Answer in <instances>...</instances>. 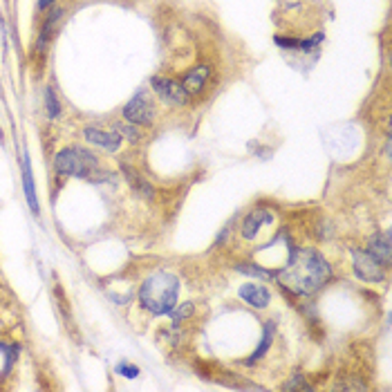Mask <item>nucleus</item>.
<instances>
[{"instance_id": "obj_1", "label": "nucleus", "mask_w": 392, "mask_h": 392, "mask_svg": "<svg viewBox=\"0 0 392 392\" xmlns=\"http://www.w3.org/2000/svg\"><path fill=\"white\" fill-rule=\"evenodd\" d=\"M332 269L327 260L314 249H299L294 251L287 264L276 273V280L285 289L299 296H310L319 292L330 280Z\"/></svg>"}, {"instance_id": "obj_2", "label": "nucleus", "mask_w": 392, "mask_h": 392, "mask_svg": "<svg viewBox=\"0 0 392 392\" xmlns=\"http://www.w3.org/2000/svg\"><path fill=\"white\" fill-rule=\"evenodd\" d=\"M179 301V280L168 271H157L140 287V303L155 316H168Z\"/></svg>"}, {"instance_id": "obj_16", "label": "nucleus", "mask_w": 392, "mask_h": 392, "mask_svg": "<svg viewBox=\"0 0 392 392\" xmlns=\"http://www.w3.org/2000/svg\"><path fill=\"white\" fill-rule=\"evenodd\" d=\"M190 314H193V303H182V305H175V310L168 316H173V323H182Z\"/></svg>"}, {"instance_id": "obj_11", "label": "nucleus", "mask_w": 392, "mask_h": 392, "mask_svg": "<svg viewBox=\"0 0 392 392\" xmlns=\"http://www.w3.org/2000/svg\"><path fill=\"white\" fill-rule=\"evenodd\" d=\"M370 256H375L384 267H390V233H377V236L370 240Z\"/></svg>"}, {"instance_id": "obj_14", "label": "nucleus", "mask_w": 392, "mask_h": 392, "mask_svg": "<svg viewBox=\"0 0 392 392\" xmlns=\"http://www.w3.org/2000/svg\"><path fill=\"white\" fill-rule=\"evenodd\" d=\"M271 336H273V325H267L264 327V334H262V338H260V345H258V349L256 352H253L251 356H249V363H253V361H260V359L267 354V349H269V345H271Z\"/></svg>"}, {"instance_id": "obj_4", "label": "nucleus", "mask_w": 392, "mask_h": 392, "mask_svg": "<svg viewBox=\"0 0 392 392\" xmlns=\"http://www.w3.org/2000/svg\"><path fill=\"white\" fill-rule=\"evenodd\" d=\"M123 116H126V121H130L135 126H148L153 121L155 108H153V103H151V99H148V94L144 90H140L128 103H126Z\"/></svg>"}, {"instance_id": "obj_10", "label": "nucleus", "mask_w": 392, "mask_h": 392, "mask_svg": "<svg viewBox=\"0 0 392 392\" xmlns=\"http://www.w3.org/2000/svg\"><path fill=\"white\" fill-rule=\"evenodd\" d=\"M209 77H211V68L209 66H197L193 70H188L182 77V88L186 90L188 97H193V94H199L206 88Z\"/></svg>"}, {"instance_id": "obj_7", "label": "nucleus", "mask_w": 392, "mask_h": 392, "mask_svg": "<svg viewBox=\"0 0 392 392\" xmlns=\"http://www.w3.org/2000/svg\"><path fill=\"white\" fill-rule=\"evenodd\" d=\"M83 135H86L88 144L92 146H99L103 148V151H110L114 153L116 148L121 146V135L119 133H108V130H101V128H94V126H88L86 130H83Z\"/></svg>"}, {"instance_id": "obj_9", "label": "nucleus", "mask_w": 392, "mask_h": 392, "mask_svg": "<svg viewBox=\"0 0 392 392\" xmlns=\"http://www.w3.org/2000/svg\"><path fill=\"white\" fill-rule=\"evenodd\" d=\"M240 299L245 301L247 305L256 307V310H264V307H267L269 301H271V294L260 282H247V285H242V287H240Z\"/></svg>"}, {"instance_id": "obj_15", "label": "nucleus", "mask_w": 392, "mask_h": 392, "mask_svg": "<svg viewBox=\"0 0 392 392\" xmlns=\"http://www.w3.org/2000/svg\"><path fill=\"white\" fill-rule=\"evenodd\" d=\"M45 105H47V114H50V119H54V116L61 114V103L56 99V94L52 88L45 90Z\"/></svg>"}, {"instance_id": "obj_20", "label": "nucleus", "mask_w": 392, "mask_h": 392, "mask_svg": "<svg viewBox=\"0 0 392 392\" xmlns=\"http://www.w3.org/2000/svg\"><path fill=\"white\" fill-rule=\"evenodd\" d=\"M0 137H3V135H0Z\"/></svg>"}, {"instance_id": "obj_18", "label": "nucleus", "mask_w": 392, "mask_h": 392, "mask_svg": "<svg viewBox=\"0 0 392 392\" xmlns=\"http://www.w3.org/2000/svg\"><path fill=\"white\" fill-rule=\"evenodd\" d=\"M116 133H123L128 137L130 142H137V133L133 130V126H123V123H116Z\"/></svg>"}, {"instance_id": "obj_12", "label": "nucleus", "mask_w": 392, "mask_h": 392, "mask_svg": "<svg viewBox=\"0 0 392 392\" xmlns=\"http://www.w3.org/2000/svg\"><path fill=\"white\" fill-rule=\"evenodd\" d=\"M23 186H25V195H27V204L31 209V213L38 216L40 206L36 199V190H34V175H31V166H29V157H23Z\"/></svg>"}, {"instance_id": "obj_19", "label": "nucleus", "mask_w": 392, "mask_h": 392, "mask_svg": "<svg viewBox=\"0 0 392 392\" xmlns=\"http://www.w3.org/2000/svg\"><path fill=\"white\" fill-rule=\"evenodd\" d=\"M52 3H54V0H38V9H40V12H43V9H47Z\"/></svg>"}, {"instance_id": "obj_3", "label": "nucleus", "mask_w": 392, "mask_h": 392, "mask_svg": "<svg viewBox=\"0 0 392 392\" xmlns=\"http://www.w3.org/2000/svg\"><path fill=\"white\" fill-rule=\"evenodd\" d=\"M54 166L61 175H70V177H83V179H92L99 171V162L90 151L81 146H72V148H63L61 153L54 157Z\"/></svg>"}, {"instance_id": "obj_13", "label": "nucleus", "mask_w": 392, "mask_h": 392, "mask_svg": "<svg viewBox=\"0 0 392 392\" xmlns=\"http://www.w3.org/2000/svg\"><path fill=\"white\" fill-rule=\"evenodd\" d=\"M59 16H61V9H54V12H52V14L47 16V20L43 23V27H40V31H38V45H36L38 50H45V45L50 43V38H52V29H54Z\"/></svg>"}, {"instance_id": "obj_6", "label": "nucleus", "mask_w": 392, "mask_h": 392, "mask_svg": "<svg viewBox=\"0 0 392 392\" xmlns=\"http://www.w3.org/2000/svg\"><path fill=\"white\" fill-rule=\"evenodd\" d=\"M354 273L361 280L379 282V280H384L386 267L375 256H370L368 251H354Z\"/></svg>"}, {"instance_id": "obj_5", "label": "nucleus", "mask_w": 392, "mask_h": 392, "mask_svg": "<svg viewBox=\"0 0 392 392\" xmlns=\"http://www.w3.org/2000/svg\"><path fill=\"white\" fill-rule=\"evenodd\" d=\"M153 88L157 92V97H160L166 105H186L188 103V94L182 88V83L175 81V79H168V77H153L151 79Z\"/></svg>"}, {"instance_id": "obj_17", "label": "nucleus", "mask_w": 392, "mask_h": 392, "mask_svg": "<svg viewBox=\"0 0 392 392\" xmlns=\"http://www.w3.org/2000/svg\"><path fill=\"white\" fill-rule=\"evenodd\" d=\"M116 372H119V375H126L128 379H135L137 375H140V368L128 365V363H119V365H116Z\"/></svg>"}, {"instance_id": "obj_8", "label": "nucleus", "mask_w": 392, "mask_h": 392, "mask_svg": "<svg viewBox=\"0 0 392 392\" xmlns=\"http://www.w3.org/2000/svg\"><path fill=\"white\" fill-rule=\"evenodd\" d=\"M273 222V213L269 209H256L251 211V213L245 218L242 222V238L245 240H253L258 236V231L264 227V225H271Z\"/></svg>"}]
</instances>
